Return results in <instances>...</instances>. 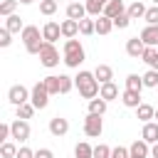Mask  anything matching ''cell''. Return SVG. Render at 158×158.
I'll return each mask as SVG.
<instances>
[{
	"mask_svg": "<svg viewBox=\"0 0 158 158\" xmlns=\"http://www.w3.org/2000/svg\"><path fill=\"white\" fill-rule=\"evenodd\" d=\"M94 158H111V148H109L106 143L94 146Z\"/></svg>",
	"mask_w": 158,
	"mask_h": 158,
	"instance_id": "74e56055",
	"label": "cell"
},
{
	"mask_svg": "<svg viewBox=\"0 0 158 158\" xmlns=\"http://www.w3.org/2000/svg\"><path fill=\"white\" fill-rule=\"evenodd\" d=\"M111 158H131V153L126 146H116V148H111Z\"/></svg>",
	"mask_w": 158,
	"mask_h": 158,
	"instance_id": "b9f144b4",
	"label": "cell"
},
{
	"mask_svg": "<svg viewBox=\"0 0 158 158\" xmlns=\"http://www.w3.org/2000/svg\"><path fill=\"white\" fill-rule=\"evenodd\" d=\"M146 10H148V7H146L141 0H136V2H131V5L126 7V12H128L131 20H141V17H146Z\"/></svg>",
	"mask_w": 158,
	"mask_h": 158,
	"instance_id": "44dd1931",
	"label": "cell"
},
{
	"mask_svg": "<svg viewBox=\"0 0 158 158\" xmlns=\"http://www.w3.org/2000/svg\"><path fill=\"white\" fill-rule=\"evenodd\" d=\"M42 37H44V42H57V40L62 37V22H54V20L44 22V27H42Z\"/></svg>",
	"mask_w": 158,
	"mask_h": 158,
	"instance_id": "9c48e42d",
	"label": "cell"
},
{
	"mask_svg": "<svg viewBox=\"0 0 158 158\" xmlns=\"http://www.w3.org/2000/svg\"><path fill=\"white\" fill-rule=\"evenodd\" d=\"M57 7H59V5H57V0H40V12H42V15H47V17H49V15H54V12H57Z\"/></svg>",
	"mask_w": 158,
	"mask_h": 158,
	"instance_id": "836d02e7",
	"label": "cell"
},
{
	"mask_svg": "<svg viewBox=\"0 0 158 158\" xmlns=\"http://www.w3.org/2000/svg\"><path fill=\"white\" fill-rule=\"evenodd\" d=\"M72 86H74V79L67 74H59V94H69Z\"/></svg>",
	"mask_w": 158,
	"mask_h": 158,
	"instance_id": "8d00e7d4",
	"label": "cell"
},
{
	"mask_svg": "<svg viewBox=\"0 0 158 158\" xmlns=\"http://www.w3.org/2000/svg\"><path fill=\"white\" fill-rule=\"evenodd\" d=\"M86 15H89V12H86V5L79 2V0L67 5V17H72V20H84Z\"/></svg>",
	"mask_w": 158,
	"mask_h": 158,
	"instance_id": "2e32d148",
	"label": "cell"
},
{
	"mask_svg": "<svg viewBox=\"0 0 158 158\" xmlns=\"http://www.w3.org/2000/svg\"><path fill=\"white\" fill-rule=\"evenodd\" d=\"M128 153H131V158H148L151 156V143H146L143 138L141 141H133L128 146Z\"/></svg>",
	"mask_w": 158,
	"mask_h": 158,
	"instance_id": "4fadbf2b",
	"label": "cell"
},
{
	"mask_svg": "<svg viewBox=\"0 0 158 158\" xmlns=\"http://www.w3.org/2000/svg\"><path fill=\"white\" fill-rule=\"evenodd\" d=\"M15 158H35V151H32V148H27V146H20Z\"/></svg>",
	"mask_w": 158,
	"mask_h": 158,
	"instance_id": "7bdbcfd3",
	"label": "cell"
},
{
	"mask_svg": "<svg viewBox=\"0 0 158 158\" xmlns=\"http://www.w3.org/2000/svg\"><path fill=\"white\" fill-rule=\"evenodd\" d=\"M106 2H109V0H86L84 5H86V12H89V17H99V15H104V7H106Z\"/></svg>",
	"mask_w": 158,
	"mask_h": 158,
	"instance_id": "ffe728a7",
	"label": "cell"
},
{
	"mask_svg": "<svg viewBox=\"0 0 158 158\" xmlns=\"http://www.w3.org/2000/svg\"><path fill=\"white\" fill-rule=\"evenodd\" d=\"M74 86L79 89V94H81L84 99H96L99 91H101L99 79L94 77V72H86V69H81V72L74 77Z\"/></svg>",
	"mask_w": 158,
	"mask_h": 158,
	"instance_id": "6da1fadb",
	"label": "cell"
},
{
	"mask_svg": "<svg viewBox=\"0 0 158 158\" xmlns=\"http://www.w3.org/2000/svg\"><path fill=\"white\" fill-rule=\"evenodd\" d=\"M148 25H158V5H151L148 10H146V17H143Z\"/></svg>",
	"mask_w": 158,
	"mask_h": 158,
	"instance_id": "f35d334b",
	"label": "cell"
},
{
	"mask_svg": "<svg viewBox=\"0 0 158 158\" xmlns=\"http://www.w3.org/2000/svg\"><path fill=\"white\" fill-rule=\"evenodd\" d=\"M20 2H22V5H30V2H35V0H20Z\"/></svg>",
	"mask_w": 158,
	"mask_h": 158,
	"instance_id": "bcb514c9",
	"label": "cell"
},
{
	"mask_svg": "<svg viewBox=\"0 0 158 158\" xmlns=\"http://www.w3.org/2000/svg\"><path fill=\"white\" fill-rule=\"evenodd\" d=\"M136 116H138V118H141V121L146 123V121H151V118L156 116V109H153L151 104H141V106L136 109Z\"/></svg>",
	"mask_w": 158,
	"mask_h": 158,
	"instance_id": "83f0119b",
	"label": "cell"
},
{
	"mask_svg": "<svg viewBox=\"0 0 158 158\" xmlns=\"http://www.w3.org/2000/svg\"><path fill=\"white\" fill-rule=\"evenodd\" d=\"M37 109H35V104L32 101H27V104H20L17 106V118H32V114H35Z\"/></svg>",
	"mask_w": 158,
	"mask_h": 158,
	"instance_id": "d6a6232c",
	"label": "cell"
},
{
	"mask_svg": "<svg viewBox=\"0 0 158 158\" xmlns=\"http://www.w3.org/2000/svg\"><path fill=\"white\" fill-rule=\"evenodd\" d=\"M0 156H2V158H15V156H17V146H15L12 141H5V143L0 146Z\"/></svg>",
	"mask_w": 158,
	"mask_h": 158,
	"instance_id": "e575fe53",
	"label": "cell"
},
{
	"mask_svg": "<svg viewBox=\"0 0 158 158\" xmlns=\"http://www.w3.org/2000/svg\"><path fill=\"white\" fill-rule=\"evenodd\" d=\"M10 131H12V141H17V143L30 141V123H27V118H15L10 123Z\"/></svg>",
	"mask_w": 158,
	"mask_h": 158,
	"instance_id": "52a82bcc",
	"label": "cell"
},
{
	"mask_svg": "<svg viewBox=\"0 0 158 158\" xmlns=\"http://www.w3.org/2000/svg\"><path fill=\"white\" fill-rule=\"evenodd\" d=\"M151 158H158V143L151 146Z\"/></svg>",
	"mask_w": 158,
	"mask_h": 158,
	"instance_id": "f6af8a7d",
	"label": "cell"
},
{
	"mask_svg": "<svg viewBox=\"0 0 158 158\" xmlns=\"http://www.w3.org/2000/svg\"><path fill=\"white\" fill-rule=\"evenodd\" d=\"M94 32H96V20H94V17H84V20H79V35L89 37V35H94Z\"/></svg>",
	"mask_w": 158,
	"mask_h": 158,
	"instance_id": "d4e9b609",
	"label": "cell"
},
{
	"mask_svg": "<svg viewBox=\"0 0 158 158\" xmlns=\"http://www.w3.org/2000/svg\"><path fill=\"white\" fill-rule=\"evenodd\" d=\"M151 2H153V5H158V0H151Z\"/></svg>",
	"mask_w": 158,
	"mask_h": 158,
	"instance_id": "c3c4849f",
	"label": "cell"
},
{
	"mask_svg": "<svg viewBox=\"0 0 158 158\" xmlns=\"http://www.w3.org/2000/svg\"><path fill=\"white\" fill-rule=\"evenodd\" d=\"M10 42H12V32L2 25V30H0V47H10Z\"/></svg>",
	"mask_w": 158,
	"mask_h": 158,
	"instance_id": "60d3db41",
	"label": "cell"
},
{
	"mask_svg": "<svg viewBox=\"0 0 158 158\" xmlns=\"http://www.w3.org/2000/svg\"><path fill=\"white\" fill-rule=\"evenodd\" d=\"M77 35H79V20H72V17L62 20V37L64 40H72Z\"/></svg>",
	"mask_w": 158,
	"mask_h": 158,
	"instance_id": "e0dca14e",
	"label": "cell"
},
{
	"mask_svg": "<svg viewBox=\"0 0 158 158\" xmlns=\"http://www.w3.org/2000/svg\"><path fill=\"white\" fill-rule=\"evenodd\" d=\"M143 84H146L148 89H156V86H158V69H148V72L143 74Z\"/></svg>",
	"mask_w": 158,
	"mask_h": 158,
	"instance_id": "d590c367",
	"label": "cell"
},
{
	"mask_svg": "<svg viewBox=\"0 0 158 158\" xmlns=\"http://www.w3.org/2000/svg\"><path fill=\"white\" fill-rule=\"evenodd\" d=\"M121 12H126V2H123V0H109V2H106V7H104V15H106V17H111V20H114V17H118Z\"/></svg>",
	"mask_w": 158,
	"mask_h": 158,
	"instance_id": "ac0fdd59",
	"label": "cell"
},
{
	"mask_svg": "<svg viewBox=\"0 0 158 158\" xmlns=\"http://www.w3.org/2000/svg\"><path fill=\"white\" fill-rule=\"evenodd\" d=\"M128 25H131V17H128V12H121L118 17H114V27L123 30V27H128Z\"/></svg>",
	"mask_w": 158,
	"mask_h": 158,
	"instance_id": "ab89813d",
	"label": "cell"
},
{
	"mask_svg": "<svg viewBox=\"0 0 158 158\" xmlns=\"http://www.w3.org/2000/svg\"><path fill=\"white\" fill-rule=\"evenodd\" d=\"M106 106H109V101L106 99H89V114H99V116H104L106 114Z\"/></svg>",
	"mask_w": 158,
	"mask_h": 158,
	"instance_id": "484cf974",
	"label": "cell"
},
{
	"mask_svg": "<svg viewBox=\"0 0 158 158\" xmlns=\"http://www.w3.org/2000/svg\"><path fill=\"white\" fill-rule=\"evenodd\" d=\"M153 118H156V121H158V109H156V116H153Z\"/></svg>",
	"mask_w": 158,
	"mask_h": 158,
	"instance_id": "7dc6e473",
	"label": "cell"
},
{
	"mask_svg": "<svg viewBox=\"0 0 158 158\" xmlns=\"http://www.w3.org/2000/svg\"><path fill=\"white\" fill-rule=\"evenodd\" d=\"M42 81H44V86H47V91H49L52 96H54V94H59V77H57V74H49V77H44Z\"/></svg>",
	"mask_w": 158,
	"mask_h": 158,
	"instance_id": "1f68e13d",
	"label": "cell"
},
{
	"mask_svg": "<svg viewBox=\"0 0 158 158\" xmlns=\"http://www.w3.org/2000/svg\"><path fill=\"white\" fill-rule=\"evenodd\" d=\"M99 96H101V99H106V101H114V99H118V86H116L114 81H106V84H101Z\"/></svg>",
	"mask_w": 158,
	"mask_h": 158,
	"instance_id": "7402d4cb",
	"label": "cell"
},
{
	"mask_svg": "<svg viewBox=\"0 0 158 158\" xmlns=\"http://www.w3.org/2000/svg\"><path fill=\"white\" fill-rule=\"evenodd\" d=\"M69 2H77V0H69Z\"/></svg>",
	"mask_w": 158,
	"mask_h": 158,
	"instance_id": "681fc988",
	"label": "cell"
},
{
	"mask_svg": "<svg viewBox=\"0 0 158 158\" xmlns=\"http://www.w3.org/2000/svg\"><path fill=\"white\" fill-rule=\"evenodd\" d=\"M121 104L128 106V109H138L143 101H141V91H133V89H123L121 91Z\"/></svg>",
	"mask_w": 158,
	"mask_h": 158,
	"instance_id": "7c38bea8",
	"label": "cell"
},
{
	"mask_svg": "<svg viewBox=\"0 0 158 158\" xmlns=\"http://www.w3.org/2000/svg\"><path fill=\"white\" fill-rule=\"evenodd\" d=\"M67 67H72V69H77L81 62H84V47H81V42L79 40H67L64 42V59H62Z\"/></svg>",
	"mask_w": 158,
	"mask_h": 158,
	"instance_id": "3957f363",
	"label": "cell"
},
{
	"mask_svg": "<svg viewBox=\"0 0 158 158\" xmlns=\"http://www.w3.org/2000/svg\"><path fill=\"white\" fill-rule=\"evenodd\" d=\"M7 101H10L12 106L27 104V101H30V91H27V86H22V84H15V86H10V91H7Z\"/></svg>",
	"mask_w": 158,
	"mask_h": 158,
	"instance_id": "ba28073f",
	"label": "cell"
},
{
	"mask_svg": "<svg viewBox=\"0 0 158 158\" xmlns=\"http://www.w3.org/2000/svg\"><path fill=\"white\" fill-rule=\"evenodd\" d=\"M74 158H94V148H91L86 141H81V143H77V148H74Z\"/></svg>",
	"mask_w": 158,
	"mask_h": 158,
	"instance_id": "f1b7e54d",
	"label": "cell"
},
{
	"mask_svg": "<svg viewBox=\"0 0 158 158\" xmlns=\"http://www.w3.org/2000/svg\"><path fill=\"white\" fill-rule=\"evenodd\" d=\"M101 131H104L101 116H99V114H86V118H84V133H86L89 138H99Z\"/></svg>",
	"mask_w": 158,
	"mask_h": 158,
	"instance_id": "8992f818",
	"label": "cell"
},
{
	"mask_svg": "<svg viewBox=\"0 0 158 158\" xmlns=\"http://www.w3.org/2000/svg\"><path fill=\"white\" fill-rule=\"evenodd\" d=\"M94 77L99 79V84L114 81V69H111L109 64H96V69H94Z\"/></svg>",
	"mask_w": 158,
	"mask_h": 158,
	"instance_id": "d6986e66",
	"label": "cell"
},
{
	"mask_svg": "<svg viewBox=\"0 0 158 158\" xmlns=\"http://www.w3.org/2000/svg\"><path fill=\"white\" fill-rule=\"evenodd\" d=\"M35 158H54V153L49 148H37L35 151Z\"/></svg>",
	"mask_w": 158,
	"mask_h": 158,
	"instance_id": "ee69618b",
	"label": "cell"
},
{
	"mask_svg": "<svg viewBox=\"0 0 158 158\" xmlns=\"http://www.w3.org/2000/svg\"><path fill=\"white\" fill-rule=\"evenodd\" d=\"M146 84H143V77H138V74H128L126 77V89H133V91H141Z\"/></svg>",
	"mask_w": 158,
	"mask_h": 158,
	"instance_id": "4dcf8cb0",
	"label": "cell"
},
{
	"mask_svg": "<svg viewBox=\"0 0 158 158\" xmlns=\"http://www.w3.org/2000/svg\"><path fill=\"white\" fill-rule=\"evenodd\" d=\"M141 138L146 143H158V121H146L143 123V131H141Z\"/></svg>",
	"mask_w": 158,
	"mask_h": 158,
	"instance_id": "5bb4252c",
	"label": "cell"
},
{
	"mask_svg": "<svg viewBox=\"0 0 158 158\" xmlns=\"http://www.w3.org/2000/svg\"><path fill=\"white\" fill-rule=\"evenodd\" d=\"M5 27L15 35V32H22L25 30V25H22V20H20V15H10V17H5Z\"/></svg>",
	"mask_w": 158,
	"mask_h": 158,
	"instance_id": "4316f807",
	"label": "cell"
},
{
	"mask_svg": "<svg viewBox=\"0 0 158 158\" xmlns=\"http://www.w3.org/2000/svg\"><path fill=\"white\" fill-rule=\"evenodd\" d=\"M143 49H146V44H143V40H141V37H131V40L126 42V54H128V57H133V59H141Z\"/></svg>",
	"mask_w": 158,
	"mask_h": 158,
	"instance_id": "9a60e30c",
	"label": "cell"
},
{
	"mask_svg": "<svg viewBox=\"0 0 158 158\" xmlns=\"http://www.w3.org/2000/svg\"><path fill=\"white\" fill-rule=\"evenodd\" d=\"M20 40L25 44V49L30 54H40L42 44H44V37H42V30L35 27V25H25V30L20 32Z\"/></svg>",
	"mask_w": 158,
	"mask_h": 158,
	"instance_id": "7a4b0ae2",
	"label": "cell"
},
{
	"mask_svg": "<svg viewBox=\"0 0 158 158\" xmlns=\"http://www.w3.org/2000/svg\"><path fill=\"white\" fill-rule=\"evenodd\" d=\"M141 59H143L151 69H158V47H146L143 54H141Z\"/></svg>",
	"mask_w": 158,
	"mask_h": 158,
	"instance_id": "603a6c76",
	"label": "cell"
},
{
	"mask_svg": "<svg viewBox=\"0 0 158 158\" xmlns=\"http://www.w3.org/2000/svg\"><path fill=\"white\" fill-rule=\"evenodd\" d=\"M111 30H114V20L106 15H99L96 17V35H109Z\"/></svg>",
	"mask_w": 158,
	"mask_h": 158,
	"instance_id": "cb8c5ba5",
	"label": "cell"
},
{
	"mask_svg": "<svg viewBox=\"0 0 158 158\" xmlns=\"http://www.w3.org/2000/svg\"><path fill=\"white\" fill-rule=\"evenodd\" d=\"M67 131H69V121H67V118H62V116L49 118V133H52V136L62 138V136H67Z\"/></svg>",
	"mask_w": 158,
	"mask_h": 158,
	"instance_id": "30bf717a",
	"label": "cell"
},
{
	"mask_svg": "<svg viewBox=\"0 0 158 158\" xmlns=\"http://www.w3.org/2000/svg\"><path fill=\"white\" fill-rule=\"evenodd\" d=\"M20 5V0H2L0 2V15L2 17H10V15H15V7Z\"/></svg>",
	"mask_w": 158,
	"mask_h": 158,
	"instance_id": "f546056e",
	"label": "cell"
},
{
	"mask_svg": "<svg viewBox=\"0 0 158 158\" xmlns=\"http://www.w3.org/2000/svg\"><path fill=\"white\" fill-rule=\"evenodd\" d=\"M146 47H158V25H146L138 35Z\"/></svg>",
	"mask_w": 158,
	"mask_h": 158,
	"instance_id": "8fae6325",
	"label": "cell"
},
{
	"mask_svg": "<svg viewBox=\"0 0 158 158\" xmlns=\"http://www.w3.org/2000/svg\"><path fill=\"white\" fill-rule=\"evenodd\" d=\"M49 91H47V86H44V81H37L35 86H32V91H30V101L35 104V109H44L47 104H49Z\"/></svg>",
	"mask_w": 158,
	"mask_h": 158,
	"instance_id": "5b68a950",
	"label": "cell"
},
{
	"mask_svg": "<svg viewBox=\"0 0 158 158\" xmlns=\"http://www.w3.org/2000/svg\"><path fill=\"white\" fill-rule=\"evenodd\" d=\"M40 64L47 67V69H52V67L59 64V52H57L54 42H44L42 44V49H40Z\"/></svg>",
	"mask_w": 158,
	"mask_h": 158,
	"instance_id": "277c9868",
	"label": "cell"
}]
</instances>
